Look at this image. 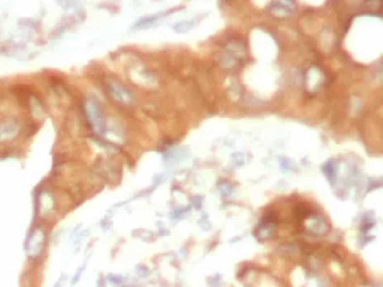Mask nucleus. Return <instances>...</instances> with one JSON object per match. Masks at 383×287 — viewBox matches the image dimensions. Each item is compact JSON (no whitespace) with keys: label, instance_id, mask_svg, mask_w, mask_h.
I'll use <instances>...</instances> for the list:
<instances>
[{"label":"nucleus","instance_id":"1a4fd4ad","mask_svg":"<svg viewBox=\"0 0 383 287\" xmlns=\"http://www.w3.org/2000/svg\"><path fill=\"white\" fill-rule=\"evenodd\" d=\"M135 271H139V272H140V274H139L140 277H145L146 274H148V269H146L145 266H141V264H139V266L135 268Z\"/></svg>","mask_w":383,"mask_h":287},{"label":"nucleus","instance_id":"6e6552de","mask_svg":"<svg viewBox=\"0 0 383 287\" xmlns=\"http://www.w3.org/2000/svg\"><path fill=\"white\" fill-rule=\"evenodd\" d=\"M84 266H86V264H83V266H81V268H79V269H77V271H76V276H74V279H72V281H71V284H72V286H74V284H76V282H77V281H79L81 274H83V271H84Z\"/></svg>","mask_w":383,"mask_h":287},{"label":"nucleus","instance_id":"0eeeda50","mask_svg":"<svg viewBox=\"0 0 383 287\" xmlns=\"http://www.w3.org/2000/svg\"><path fill=\"white\" fill-rule=\"evenodd\" d=\"M107 279H109V282H112V284H115V286H119V284H122V282H123L122 276H114V274H110Z\"/></svg>","mask_w":383,"mask_h":287},{"label":"nucleus","instance_id":"f257e3e1","mask_svg":"<svg viewBox=\"0 0 383 287\" xmlns=\"http://www.w3.org/2000/svg\"><path fill=\"white\" fill-rule=\"evenodd\" d=\"M104 84L107 87V92H109V95L114 99V101H117L120 103H125V105H130V103L133 102L132 92L127 89V87H123L122 84H120L119 81L112 79V77H107V79H104Z\"/></svg>","mask_w":383,"mask_h":287},{"label":"nucleus","instance_id":"423d86ee","mask_svg":"<svg viewBox=\"0 0 383 287\" xmlns=\"http://www.w3.org/2000/svg\"><path fill=\"white\" fill-rule=\"evenodd\" d=\"M191 28H192L191 21H183V23L174 25V32H178V33H184V32H188V30H191Z\"/></svg>","mask_w":383,"mask_h":287},{"label":"nucleus","instance_id":"7ed1b4c3","mask_svg":"<svg viewBox=\"0 0 383 287\" xmlns=\"http://www.w3.org/2000/svg\"><path fill=\"white\" fill-rule=\"evenodd\" d=\"M306 227H308L309 232H313L314 235H322L329 230L328 223H326L319 215H313V220L306 221Z\"/></svg>","mask_w":383,"mask_h":287},{"label":"nucleus","instance_id":"20e7f679","mask_svg":"<svg viewBox=\"0 0 383 287\" xmlns=\"http://www.w3.org/2000/svg\"><path fill=\"white\" fill-rule=\"evenodd\" d=\"M270 8H272V12L277 15H290L293 12V8H295V3L293 2H273L272 5H270Z\"/></svg>","mask_w":383,"mask_h":287},{"label":"nucleus","instance_id":"f03ea898","mask_svg":"<svg viewBox=\"0 0 383 287\" xmlns=\"http://www.w3.org/2000/svg\"><path fill=\"white\" fill-rule=\"evenodd\" d=\"M84 108H86V115H87V120H89V123H91V127L96 130L97 133H104L105 120H104V115H102L101 107H99L96 102L89 101V102H86Z\"/></svg>","mask_w":383,"mask_h":287},{"label":"nucleus","instance_id":"39448f33","mask_svg":"<svg viewBox=\"0 0 383 287\" xmlns=\"http://www.w3.org/2000/svg\"><path fill=\"white\" fill-rule=\"evenodd\" d=\"M163 17V14H158V15H152V17H145V18H141L139 21V25H137V28H145V27H148V25H152L155 23L157 20H160Z\"/></svg>","mask_w":383,"mask_h":287}]
</instances>
